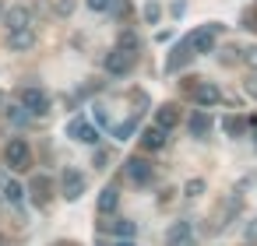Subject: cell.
I'll list each match as a JSON object with an SVG mask.
<instances>
[{"label":"cell","instance_id":"6da1fadb","mask_svg":"<svg viewBox=\"0 0 257 246\" xmlns=\"http://www.w3.org/2000/svg\"><path fill=\"white\" fill-rule=\"evenodd\" d=\"M4 162H8L15 172H25V169L32 165V148H29V141H25V137H11V141L4 144Z\"/></svg>","mask_w":257,"mask_h":246},{"label":"cell","instance_id":"7a4b0ae2","mask_svg":"<svg viewBox=\"0 0 257 246\" xmlns=\"http://www.w3.org/2000/svg\"><path fill=\"white\" fill-rule=\"evenodd\" d=\"M222 32V25H204V29H194L187 39H183V46L197 57V53H211L215 50V36Z\"/></svg>","mask_w":257,"mask_h":246},{"label":"cell","instance_id":"3957f363","mask_svg":"<svg viewBox=\"0 0 257 246\" xmlns=\"http://www.w3.org/2000/svg\"><path fill=\"white\" fill-rule=\"evenodd\" d=\"M187 92H190V99H194L201 109L222 102V92H218V85H211V81H197V78H190V81H187Z\"/></svg>","mask_w":257,"mask_h":246},{"label":"cell","instance_id":"277c9868","mask_svg":"<svg viewBox=\"0 0 257 246\" xmlns=\"http://www.w3.org/2000/svg\"><path fill=\"white\" fill-rule=\"evenodd\" d=\"M18 106H22L29 116H46V113H50V95H46L43 88H22Z\"/></svg>","mask_w":257,"mask_h":246},{"label":"cell","instance_id":"5b68a950","mask_svg":"<svg viewBox=\"0 0 257 246\" xmlns=\"http://www.w3.org/2000/svg\"><path fill=\"white\" fill-rule=\"evenodd\" d=\"M134 60H138V57H134L131 50H120V46H116V50L106 57V71H109L113 78H123V74L134 71Z\"/></svg>","mask_w":257,"mask_h":246},{"label":"cell","instance_id":"8992f818","mask_svg":"<svg viewBox=\"0 0 257 246\" xmlns=\"http://www.w3.org/2000/svg\"><path fill=\"white\" fill-rule=\"evenodd\" d=\"M123 172H127V179L131 183H138V186H145V183H152V162L148 158H141V155H134V158H127L123 162Z\"/></svg>","mask_w":257,"mask_h":246},{"label":"cell","instance_id":"52a82bcc","mask_svg":"<svg viewBox=\"0 0 257 246\" xmlns=\"http://www.w3.org/2000/svg\"><path fill=\"white\" fill-rule=\"evenodd\" d=\"M85 172H78V169H64V176H60V190H64V197L67 200H78L81 193H85Z\"/></svg>","mask_w":257,"mask_h":246},{"label":"cell","instance_id":"ba28073f","mask_svg":"<svg viewBox=\"0 0 257 246\" xmlns=\"http://www.w3.org/2000/svg\"><path fill=\"white\" fill-rule=\"evenodd\" d=\"M4 29L8 32H15V29H29L32 25V11L25 8V4H15V8H4Z\"/></svg>","mask_w":257,"mask_h":246},{"label":"cell","instance_id":"9c48e42d","mask_svg":"<svg viewBox=\"0 0 257 246\" xmlns=\"http://www.w3.org/2000/svg\"><path fill=\"white\" fill-rule=\"evenodd\" d=\"M67 137H74V141H81V144H99V130H95L88 120H81V116H74V120L67 123Z\"/></svg>","mask_w":257,"mask_h":246},{"label":"cell","instance_id":"30bf717a","mask_svg":"<svg viewBox=\"0 0 257 246\" xmlns=\"http://www.w3.org/2000/svg\"><path fill=\"white\" fill-rule=\"evenodd\" d=\"M32 46H36V29H32V25L8 32V50H11V53H25V50H32Z\"/></svg>","mask_w":257,"mask_h":246},{"label":"cell","instance_id":"8fae6325","mask_svg":"<svg viewBox=\"0 0 257 246\" xmlns=\"http://www.w3.org/2000/svg\"><path fill=\"white\" fill-rule=\"evenodd\" d=\"M29 193H32V204H36V207H46L50 197H53V183H50V176H36L32 186H29Z\"/></svg>","mask_w":257,"mask_h":246},{"label":"cell","instance_id":"7c38bea8","mask_svg":"<svg viewBox=\"0 0 257 246\" xmlns=\"http://www.w3.org/2000/svg\"><path fill=\"white\" fill-rule=\"evenodd\" d=\"M180 123V109L173 106V102H162L159 109H155V127H162V130H173Z\"/></svg>","mask_w":257,"mask_h":246},{"label":"cell","instance_id":"4fadbf2b","mask_svg":"<svg viewBox=\"0 0 257 246\" xmlns=\"http://www.w3.org/2000/svg\"><path fill=\"white\" fill-rule=\"evenodd\" d=\"M141 148H145V151H159V148H166V130L155 127V123L145 127V130H141Z\"/></svg>","mask_w":257,"mask_h":246},{"label":"cell","instance_id":"5bb4252c","mask_svg":"<svg viewBox=\"0 0 257 246\" xmlns=\"http://www.w3.org/2000/svg\"><path fill=\"white\" fill-rule=\"evenodd\" d=\"M102 228H106V232H113L116 239H134V232H138V225H134L131 218H113V221H102Z\"/></svg>","mask_w":257,"mask_h":246},{"label":"cell","instance_id":"9a60e30c","mask_svg":"<svg viewBox=\"0 0 257 246\" xmlns=\"http://www.w3.org/2000/svg\"><path fill=\"white\" fill-rule=\"evenodd\" d=\"M190 57H194V53H190V50H187V46L180 43V46H176V50L169 53V60H166V71H169V74H176L180 67H187V64H190Z\"/></svg>","mask_w":257,"mask_h":246},{"label":"cell","instance_id":"2e32d148","mask_svg":"<svg viewBox=\"0 0 257 246\" xmlns=\"http://www.w3.org/2000/svg\"><path fill=\"white\" fill-rule=\"evenodd\" d=\"M116 204H120V190H116V186H106V190L99 193V204H95V207H99V214H113Z\"/></svg>","mask_w":257,"mask_h":246},{"label":"cell","instance_id":"e0dca14e","mask_svg":"<svg viewBox=\"0 0 257 246\" xmlns=\"http://www.w3.org/2000/svg\"><path fill=\"white\" fill-rule=\"evenodd\" d=\"M190 235H194L190 221H173L169 232H166V246H176V242H183V239H190Z\"/></svg>","mask_w":257,"mask_h":246},{"label":"cell","instance_id":"ac0fdd59","mask_svg":"<svg viewBox=\"0 0 257 246\" xmlns=\"http://www.w3.org/2000/svg\"><path fill=\"white\" fill-rule=\"evenodd\" d=\"M190 134H194L197 141H204V137L211 134V116H208V113H194V116H190Z\"/></svg>","mask_w":257,"mask_h":246},{"label":"cell","instance_id":"d6986e66","mask_svg":"<svg viewBox=\"0 0 257 246\" xmlns=\"http://www.w3.org/2000/svg\"><path fill=\"white\" fill-rule=\"evenodd\" d=\"M222 127H225V134H229V137H239V134L246 130V120H243V116H225V120H222Z\"/></svg>","mask_w":257,"mask_h":246},{"label":"cell","instance_id":"ffe728a7","mask_svg":"<svg viewBox=\"0 0 257 246\" xmlns=\"http://www.w3.org/2000/svg\"><path fill=\"white\" fill-rule=\"evenodd\" d=\"M22 197H25L22 183H15V179H4V200H11V204H22Z\"/></svg>","mask_w":257,"mask_h":246},{"label":"cell","instance_id":"44dd1931","mask_svg":"<svg viewBox=\"0 0 257 246\" xmlns=\"http://www.w3.org/2000/svg\"><path fill=\"white\" fill-rule=\"evenodd\" d=\"M134 130H138V120H123V123H116V127H113V137H116V141H127Z\"/></svg>","mask_w":257,"mask_h":246},{"label":"cell","instance_id":"7402d4cb","mask_svg":"<svg viewBox=\"0 0 257 246\" xmlns=\"http://www.w3.org/2000/svg\"><path fill=\"white\" fill-rule=\"evenodd\" d=\"M141 15H145V22H148V25H155V22L162 18V8L155 4V0H148V4H145V11H141Z\"/></svg>","mask_w":257,"mask_h":246},{"label":"cell","instance_id":"603a6c76","mask_svg":"<svg viewBox=\"0 0 257 246\" xmlns=\"http://www.w3.org/2000/svg\"><path fill=\"white\" fill-rule=\"evenodd\" d=\"M120 50H131V53H138V36H134V32H123V36H120Z\"/></svg>","mask_w":257,"mask_h":246},{"label":"cell","instance_id":"cb8c5ba5","mask_svg":"<svg viewBox=\"0 0 257 246\" xmlns=\"http://www.w3.org/2000/svg\"><path fill=\"white\" fill-rule=\"evenodd\" d=\"M8 120H11V123H25V120H29V113H25L22 106H11V109H8Z\"/></svg>","mask_w":257,"mask_h":246},{"label":"cell","instance_id":"d4e9b609","mask_svg":"<svg viewBox=\"0 0 257 246\" xmlns=\"http://www.w3.org/2000/svg\"><path fill=\"white\" fill-rule=\"evenodd\" d=\"M183 190H187V197H201V193H204V179H190Z\"/></svg>","mask_w":257,"mask_h":246},{"label":"cell","instance_id":"484cf974","mask_svg":"<svg viewBox=\"0 0 257 246\" xmlns=\"http://www.w3.org/2000/svg\"><path fill=\"white\" fill-rule=\"evenodd\" d=\"M243 60H246V67L257 71V46H246V50H243Z\"/></svg>","mask_w":257,"mask_h":246},{"label":"cell","instance_id":"4316f807","mask_svg":"<svg viewBox=\"0 0 257 246\" xmlns=\"http://www.w3.org/2000/svg\"><path fill=\"white\" fill-rule=\"evenodd\" d=\"M88 11H109V0H85Z\"/></svg>","mask_w":257,"mask_h":246},{"label":"cell","instance_id":"83f0119b","mask_svg":"<svg viewBox=\"0 0 257 246\" xmlns=\"http://www.w3.org/2000/svg\"><path fill=\"white\" fill-rule=\"evenodd\" d=\"M57 11H60V15H71V11H74V0H60Z\"/></svg>","mask_w":257,"mask_h":246},{"label":"cell","instance_id":"f1b7e54d","mask_svg":"<svg viewBox=\"0 0 257 246\" xmlns=\"http://www.w3.org/2000/svg\"><path fill=\"white\" fill-rule=\"evenodd\" d=\"M183 11H187V0H176V4H173V15H176V18H180V15H183Z\"/></svg>","mask_w":257,"mask_h":246},{"label":"cell","instance_id":"f546056e","mask_svg":"<svg viewBox=\"0 0 257 246\" xmlns=\"http://www.w3.org/2000/svg\"><path fill=\"white\" fill-rule=\"evenodd\" d=\"M246 92H250V95H253V99H257V74H253V78H250V81H246Z\"/></svg>","mask_w":257,"mask_h":246},{"label":"cell","instance_id":"4dcf8cb0","mask_svg":"<svg viewBox=\"0 0 257 246\" xmlns=\"http://www.w3.org/2000/svg\"><path fill=\"white\" fill-rule=\"evenodd\" d=\"M176 246H197V242H194V235H190V239H183V242H176Z\"/></svg>","mask_w":257,"mask_h":246},{"label":"cell","instance_id":"1f68e13d","mask_svg":"<svg viewBox=\"0 0 257 246\" xmlns=\"http://www.w3.org/2000/svg\"><path fill=\"white\" fill-rule=\"evenodd\" d=\"M113 246H134V239H120V242H113Z\"/></svg>","mask_w":257,"mask_h":246},{"label":"cell","instance_id":"d6a6232c","mask_svg":"<svg viewBox=\"0 0 257 246\" xmlns=\"http://www.w3.org/2000/svg\"><path fill=\"white\" fill-rule=\"evenodd\" d=\"M250 127H253V141H257V116H253V120H250Z\"/></svg>","mask_w":257,"mask_h":246},{"label":"cell","instance_id":"836d02e7","mask_svg":"<svg viewBox=\"0 0 257 246\" xmlns=\"http://www.w3.org/2000/svg\"><path fill=\"white\" fill-rule=\"evenodd\" d=\"M0 18H4V0H0Z\"/></svg>","mask_w":257,"mask_h":246}]
</instances>
